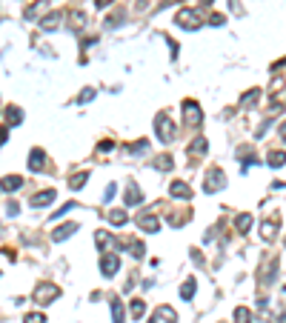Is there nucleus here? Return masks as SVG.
Here are the masks:
<instances>
[{"mask_svg": "<svg viewBox=\"0 0 286 323\" xmlns=\"http://www.w3.org/2000/svg\"><path fill=\"white\" fill-rule=\"evenodd\" d=\"M55 298H60V289L55 283H40L34 289V303H40V306H49Z\"/></svg>", "mask_w": 286, "mask_h": 323, "instance_id": "f03ea898", "label": "nucleus"}, {"mask_svg": "<svg viewBox=\"0 0 286 323\" xmlns=\"http://www.w3.org/2000/svg\"><path fill=\"white\" fill-rule=\"evenodd\" d=\"M86 180H89V172H78V174H72L69 186H72V189H83V186H86Z\"/></svg>", "mask_w": 286, "mask_h": 323, "instance_id": "393cba45", "label": "nucleus"}, {"mask_svg": "<svg viewBox=\"0 0 286 323\" xmlns=\"http://www.w3.org/2000/svg\"><path fill=\"white\" fill-rule=\"evenodd\" d=\"M95 241H97V246H100V252H109V249H112V235H109V232H97V235H95Z\"/></svg>", "mask_w": 286, "mask_h": 323, "instance_id": "a211bd4d", "label": "nucleus"}, {"mask_svg": "<svg viewBox=\"0 0 286 323\" xmlns=\"http://www.w3.org/2000/svg\"><path fill=\"white\" fill-rule=\"evenodd\" d=\"M155 132H158V140L172 143V140H175V135H178V126L172 123L169 115H158V117H155Z\"/></svg>", "mask_w": 286, "mask_h": 323, "instance_id": "f257e3e1", "label": "nucleus"}, {"mask_svg": "<svg viewBox=\"0 0 286 323\" xmlns=\"http://www.w3.org/2000/svg\"><path fill=\"white\" fill-rule=\"evenodd\" d=\"M126 220H129V215H126L123 209H112V212H109V223H112V226H123Z\"/></svg>", "mask_w": 286, "mask_h": 323, "instance_id": "aec40b11", "label": "nucleus"}, {"mask_svg": "<svg viewBox=\"0 0 286 323\" xmlns=\"http://www.w3.org/2000/svg\"><path fill=\"white\" fill-rule=\"evenodd\" d=\"M155 318H163V323H178V312L169 309V306H160V309L155 312Z\"/></svg>", "mask_w": 286, "mask_h": 323, "instance_id": "f3484780", "label": "nucleus"}, {"mask_svg": "<svg viewBox=\"0 0 286 323\" xmlns=\"http://www.w3.org/2000/svg\"><path fill=\"white\" fill-rule=\"evenodd\" d=\"M57 192L55 189H43V192H37V195H32V206L40 209V206H49V203H55Z\"/></svg>", "mask_w": 286, "mask_h": 323, "instance_id": "1a4fd4ad", "label": "nucleus"}, {"mask_svg": "<svg viewBox=\"0 0 286 323\" xmlns=\"http://www.w3.org/2000/svg\"><path fill=\"white\" fill-rule=\"evenodd\" d=\"M146 149H149V138L137 140V143H132V146H126V152H129V155H140V152H146Z\"/></svg>", "mask_w": 286, "mask_h": 323, "instance_id": "bb28decb", "label": "nucleus"}, {"mask_svg": "<svg viewBox=\"0 0 286 323\" xmlns=\"http://www.w3.org/2000/svg\"><path fill=\"white\" fill-rule=\"evenodd\" d=\"M112 149H114V143H112V140H103L100 146H97V152H112Z\"/></svg>", "mask_w": 286, "mask_h": 323, "instance_id": "4c0bfd02", "label": "nucleus"}, {"mask_svg": "<svg viewBox=\"0 0 286 323\" xmlns=\"http://www.w3.org/2000/svg\"><path fill=\"white\" fill-rule=\"evenodd\" d=\"M223 186H226V174L220 172V169H209V174H206V192H209V195H212V192H217V189H223Z\"/></svg>", "mask_w": 286, "mask_h": 323, "instance_id": "423d86ee", "label": "nucleus"}, {"mask_svg": "<svg viewBox=\"0 0 286 323\" xmlns=\"http://www.w3.org/2000/svg\"><path fill=\"white\" fill-rule=\"evenodd\" d=\"M109 306H112V323H126V315H123V300L109 295Z\"/></svg>", "mask_w": 286, "mask_h": 323, "instance_id": "f8f14e48", "label": "nucleus"}, {"mask_svg": "<svg viewBox=\"0 0 286 323\" xmlns=\"http://www.w3.org/2000/svg\"><path fill=\"white\" fill-rule=\"evenodd\" d=\"M6 120H9L11 126H17L23 120V112H20V106H6Z\"/></svg>", "mask_w": 286, "mask_h": 323, "instance_id": "6ab92c4d", "label": "nucleus"}, {"mask_svg": "<svg viewBox=\"0 0 286 323\" xmlns=\"http://www.w3.org/2000/svg\"><path fill=\"white\" fill-rule=\"evenodd\" d=\"M29 169L32 172H43L46 169V152L43 149H32V155H29Z\"/></svg>", "mask_w": 286, "mask_h": 323, "instance_id": "9b49d317", "label": "nucleus"}, {"mask_svg": "<svg viewBox=\"0 0 286 323\" xmlns=\"http://www.w3.org/2000/svg\"><path fill=\"white\" fill-rule=\"evenodd\" d=\"M75 206H78V203H72V200H69L66 206H60V209H57V212H55V218H52V220H57V218H63V215H66V212H72V209H75Z\"/></svg>", "mask_w": 286, "mask_h": 323, "instance_id": "473e14b6", "label": "nucleus"}, {"mask_svg": "<svg viewBox=\"0 0 286 323\" xmlns=\"http://www.w3.org/2000/svg\"><path fill=\"white\" fill-rule=\"evenodd\" d=\"M206 152V138H197L189 143V155H203Z\"/></svg>", "mask_w": 286, "mask_h": 323, "instance_id": "cd10ccee", "label": "nucleus"}, {"mask_svg": "<svg viewBox=\"0 0 286 323\" xmlns=\"http://www.w3.org/2000/svg\"><path fill=\"white\" fill-rule=\"evenodd\" d=\"M258 97H261V89H249V92L240 97V109H249V106L258 100Z\"/></svg>", "mask_w": 286, "mask_h": 323, "instance_id": "4be33fe9", "label": "nucleus"}, {"mask_svg": "<svg viewBox=\"0 0 286 323\" xmlns=\"http://www.w3.org/2000/svg\"><path fill=\"white\" fill-rule=\"evenodd\" d=\"M261 238H263L266 243H272L275 238H278V215H272V218H269V220L261 226Z\"/></svg>", "mask_w": 286, "mask_h": 323, "instance_id": "9d476101", "label": "nucleus"}, {"mask_svg": "<svg viewBox=\"0 0 286 323\" xmlns=\"http://www.w3.org/2000/svg\"><path fill=\"white\" fill-rule=\"evenodd\" d=\"M209 23H212V26H223V23H226V14H212Z\"/></svg>", "mask_w": 286, "mask_h": 323, "instance_id": "72a5a7b5", "label": "nucleus"}, {"mask_svg": "<svg viewBox=\"0 0 286 323\" xmlns=\"http://www.w3.org/2000/svg\"><path fill=\"white\" fill-rule=\"evenodd\" d=\"M235 323H252V312L246 309V306L235 309Z\"/></svg>", "mask_w": 286, "mask_h": 323, "instance_id": "c85d7f7f", "label": "nucleus"}, {"mask_svg": "<svg viewBox=\"0 0 286 323\" xmlns=\"http://www.w3.org/2000/svg\"><path fill=\"white\" fill-rule=\"evenodd\" d=\"M46 318L43 315H40V312H32V315H26V318H23V323H43Z\"/></svg>", "mask_w": 286, "mask_h": 323, "instance_id": "2f4dec72", "label": "nucleus"}, {"mask_svg": "<svg viewBox=\"0 0 286 323\" xmlns=\"http://www.w3.org/2000/svg\"><path fill=\"white\" fill-rule=\"evenodd\" d=\"M117 269H120V257H117L114 252H103V257H100L103 277H114V275H117Z\"/></svg>", "mask_w": 286, "mask_h": 323, "instance_id": "39448f33", "label": "nucleus"}, {"mask_svg": "<svg viewBox=\"0 0 286 323\" xmlns=\"http://www.w3.org/2000/svg\"><path fill=\"white\" fill-rule=\"evenodd\" d=\"M169 195L181 197V200H189L192 197V186L186 183V180H175V183H169Z\"/></svg>", "mask_w": 286, "mask_h": 323, "instance_id": "6e6552de", "label": "nucleus"}, {"mask_svg": "<svg viewBox=\"0 0 286 323\" xmlns=\"http://www.w3.org/2000/svg\"><path fill=\"white\" fill-rule=\"evenodd\" d=\"M6 138H9V129H6V126H0V146L6 143Z\"/></svg>", "mask_w": 286, "mask_h": 323, "instance_id": "58836bf2", "label": "nucleus"}, {"mask_svg": "<svg viewBox=\"0 0 286 323\" xmlns=\"http://www.w3.org/2000/svg\"><path fill=\"white\" fill-rule=\"evenodd\" d=\"M114 0H95V6H97V9H106V6H112Z\"/></svg>", "mask_w": 286, "mask_h": 323, "instance_id": "ea45409f", "label": "nucleus"}, {"mask_svg": "<svg viewBox=\"0 0 286 323\" xmlns=\"http://www.w3.org/2000/svg\"><path fill=\"white\" fill-rule=\"evenodd\" d=\"M114 192H117V186H109V189H106V192H103V200H106V203H109V200H112V197H114Z\"/></svg>", "mask_w": 286, "mask_h": 323, "instance_id": "e433bc0d", "label": "nucleus"}, {"mask_svg": "<svg viewBox=\"0 0 286 323\" xmlns=\"http://www.w3.org/2000/svg\"><path fill=\"white\" fill-rule=\"evenodd\" d=\"M95 97V89H83V94L78 97V103H86V100H92Z\"/></svg>", "mask_w": 286, "mask_h": 323, "instance_id": "f704fd0d", "label": "nucleus"}, {"mask_svg": "<svg viewBox=\"0 0 286 323\" xmlns=\"http://www.w3.org/2000/svg\"><path fill=\"white\" fill-rule=\"evenodd\" d=\"M143 312H146V303H143V300H132V315H135V318H140Z\"/></svg>", "mask_w": 286, "mask_h": 323, "instance_id": "7c9ffc66", "label": "nucleus"}, {"mask_svg": "<svg viewBox=\"0 0 286 323\" xmlns=\"http://www.w3.org/2000/svg\"><path fill=\"white\" fill-rule=\"evenodd\" d=\"M278 135H281V140H284V143H286V120H284V123H281V126H278Z\"/></svg>", "mask_w": 286, "mask_h": 323, "instance_id": "a19ab883", "label": "nucleus"}, {"mask_svg": "<svg viewBox=\"0 0 286 323\" xmlns=\"http://www.w3.org/2000/svg\"><path fill=\"white\" fill-rule=\"evenodd\" d=\"M175 166V161H172L169 155H160V158H155V169H160V172H166V169H172Z\"/></svg>", "mask_w": 286, "mask_h": 323, "instance_id": "a878e982", "label": "nucleus"}, {"mask_svg": "<svg viewBox=\"0 0 286 323\" xmlns=\"http://www.w3.org/2000/svg\"><path fill=\"white\" fill-rule=\"evenodd\" d=\"M137 226H140V229H143V232H149V235H155V232L160 229L158 218H155V215H146V212H143V215L137 218Z\"/></svg>", "mask_w": 286, "mask_h": 323, "instance_id": "ddd939ff", "label": "nucleus"}, {"mask_svg": "<svg viewBox=\"0 0 286 323\" xmlns=\"http://www.w3.org/2000/svg\"><path fill=\"white\" fill-rule=\"evenodd\" d=\"M17 212H20V209H17V203L11 200L9 206H6V215H9V218H17Z\"/></svg>", "mask_w": 286, "mask_h": 323, "instance_id": "c9c22d12", "label": "nucleus"}, {"mask_svg": "<svg viewBox=\"0 0 286 323\" xmlns=\"http://www.w3.org/2000/svg\"><path fill=\"white\" fill-rule=\"evenodd\" d=\"M78 229H80L78 223H63L60 229H55V232H52V241H55V243L66 241V238H72V235H75V232H78Z\"/></svg>", "mask_w": 286, "mask_h": 323, "instance_id": "4468645a", "label": "nucleus"}, {"mask_svg": "<svg viewBox=\"0 0 286 323\" xmlns=\"http://www.w3.org/2000/svg\"><path fill=\"white\" fill-rule=\"evenodd\" d=\"M140 200H143L140 186H137V183H126V192H123V203H126V206H137Z\"/></svg>", "mask_w": 286, "mask_h": 323, "instance_id": "0eeeda50", "label": "nucleus"}, {"mask_svg": "<svg viewBox=\"0 0 286 323\" xmlns=\"http://www.w3.org/2000/svg\"><path fill=\"white\" fill-rule=\"evenodd\" d=\"M143 252H146V249H143V243H140V241L129 243V254H132V257H143Z\"/></svg>", "mask_w": 286, "mask_h": 323, "instance_id": "c756f323", "label": "nucleus"}, {"mask_svg": "<svg viewBox=\"0 0 286 323\" xmlns=\"http://www.w3.org/2000/svg\"><path fill=\"white\" fill-rule=\"evenodd\" d=\"M183 120H186V126H200L203 123L200 106L194 103V100H183Z\"/></svg>", "mask_w": 286, "mask_h": 323, "instance_id": "7ed1b4c3", "label": "nucleus"}, {"mask_svg": "<svg viewBox=\"0 0 286 323\" xmlns=\"http://www.w3.org/2000/svg\"><path fill=\"white\" fill-rule=\"evenodd\" d=\"M175 23L181 26V29H197L200 26V17H197V12H192V9H181V12L175 14Z\"/></svg>", "mask_w": 286, "mask_h": 323, "instance_id": "20e7f679", "label": "nucleus"}, {"mask_svg": "<svg viewBox=\"0 0 286 323\" xmlns=\"http://www.w3.org/2000/svg\"><path fill=\"white\" fill-rule=\"evenodd\" d=\"M235 226H238L240 235H246V232H249V226H252V215H246V212H243V215H238V218H235Z\"/></svg>", "mask_w": 286, "mask_h": 323, "instance_id": "412c9836", "label": "nucleus"}, {"mask_svg": "<svg viewBox=\"0 0 286 323\" xmlns=\"http://www.w3.org/2000/svg\"><path fill=\"white\" fill-rule=\"evenodd\" d=\"M60 20H63V14L60 12L46 14V17H40V29H43V32H55L57 26H60Z\"/></svg>", "mask_w": 286, "mask_h": 323, "instance_id": "dca6fc26", "label": "nucleus"}, {"mask_svg": "<svg viewBox=\"0 0 286 323\" xmlns=\"http://www.w3.org/2000/svg\"><path fill=\"white\" fill-rule=\"evenodd\" d=\"M269 166H272V169H281V166H284L286 163V152H269Z\"/></svg>", "mask_w": 286, "mask_h": 323, "instance_id": "5701e85b", "label": "nucleus"}, {"mask_svg": "<svg viewBox=\"0 0 286 323\" xmlns=\"http://www.w3.org/2000/svg\"><path fill=\"white\" fill-rule=\"evenodd\" d=\"M23 186V177L20 174H6L3 180H0V192H17Z\"/></svg>", "mask_w": 286, "mask_h": 323, "instance_id": "2eb2a0df", "label": "nucleus"}, {"mask_svg": "<svg viewBox=\"0 0 286 323\" xmlns=\"http://www.w3.org/2000/svg\"><path fill=\"white\" fill-rule=\"evenodd\" d=\"M194 289H197V283H194V277H189V280H186V283L181 286V298H183V300H192Z\"/></svg>", "mask_w": 286, "mask_h": 323, "instance_id": "b1692460", "label": "nucleus"}]
</instances>
